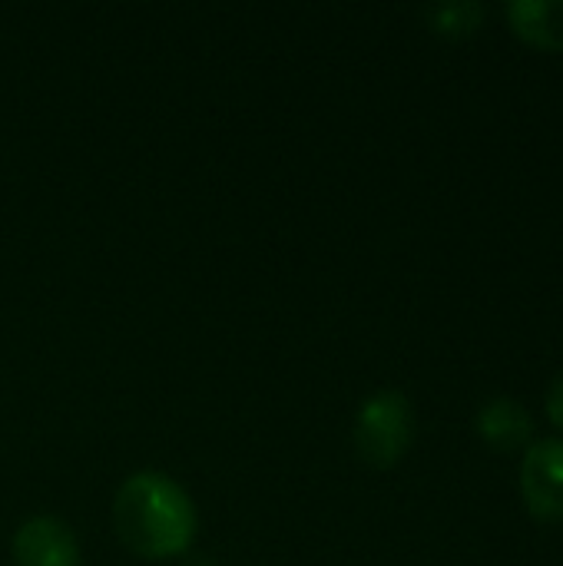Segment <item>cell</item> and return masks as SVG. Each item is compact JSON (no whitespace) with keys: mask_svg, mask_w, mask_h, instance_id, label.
I'll return each instance as SVG.
<instances>
[{"mask_svg":"<svg viewBox=\"0 0 563 566\" xmlns=\"http://www.w3.org/2000/svg\"><path fill=\"white\" fill-rule=\"evenodd\" d=\"M113 517L123 541L146 557L176 554L192 537L189 497L163 474H133L116 494Z\"/></svg>","mask_w":563,"mask_h":566,"instance_id":"obj_1","label":"cell"},{"mask_svg":"<svg viewBox=\"0 0 563 566\" xmlns=\"http://www.w3.org/2000/svg\"><path fill=\"white\" fill-rule=\"evenodd\" d=\"M411 434H415V418L402 391H378L362 405L355 421V444L365 461L382 468L395 464L411 444Z\"/></svg>","mask_w":563,"mask_h":566,"instance_id":"obj_2","label":"cell"},{"mask_svg":"<svg viewBox=\"0 0 563 566\" xmlns=\"http://www.w3.org/2000/svg\"><path fill=\"white\" fill-rule=\"evenodd\" d=\"M521 494L544 524H563V438L534 441L521 461Z\"/></svg>","mask_w":563,"mask_h":566,"instance_id":"obj_3","label":"cell"},{"mask_svg":"<svg viewBox=\"0 0 563 566\" xmlns=\"http://www.w3.org/2000/svg\"><path fill=\"white\" fill-rule=\"evenodd\" d=\"M20 566H76V544L66 524L53 517H33L17 534Z\"/></svg>","mask_w":563,"mask_h":566,"instance_id":"obj_4","label":"cell"},{"mask_svg":"<svg viewBox=\"0 0 563 566\" xmlns=\"http://www.w3.org/2000/svg\"><path fill=\"white\" fill-rule=\"evenodd\" d=\"M478 434L494 448V451H518L531 441L534 434V421L528 415L524 405H518L514 398H491L481 405L478 411Z\"/></svg>","mask_w":563,"mask_h":566,"instance_id":"obj_5","label":"cell"},{"mask_svg":"<svg viewBox=\"0 0 563 566\" xmlns=\"http://www.w3.org/2000/svg\"><path fill=\"white\" fill-rule=\"evenodd\" d=\"M508 20L528 43L563 50V0H511Z\"/></svg>","mask_w":563,"mask_h":566,"instance_id":"obj_6","label":"cell"},{"mask_svg":"<svg viewBox=\"0 0 563 566\" xmlns=\"http://www.w3.org/2000/svg\"><path fill=\"white\" fill-rule=\"evenodd\" d=\"M428 20L445 36H468L484 20V3L478 0H455V3H435L428 7Z\"/></svg>","mask_w":563,"mask_h":566,"instance_id":"obj_7","label":"cell"},{"mask_svg":"<svg viewBox=\"0 0 563 566\" xmlns=\"http://www.w3.org/2000/svg\"><path fill=\"white\" fill-rule=\"evenodd\" d=\"M548 418L563 431V371L554 375V381L548 388Z\"/></svg>","mask_w":563,"mask_h":566,"instance_id":"obj_8","label":"cell"}]
</instances>
